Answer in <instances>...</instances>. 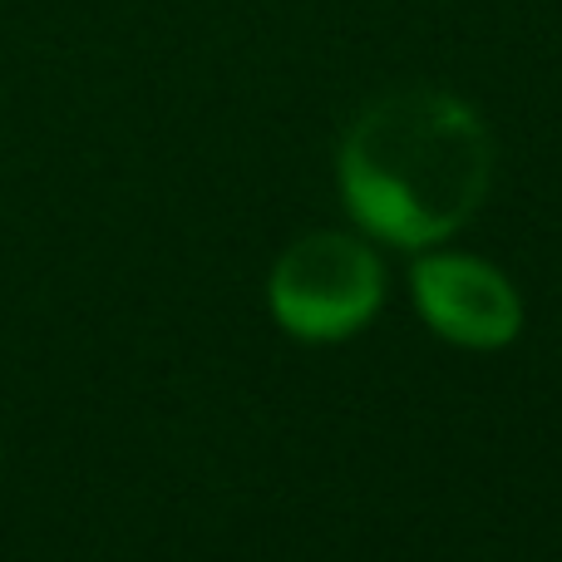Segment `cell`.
Returning a JSON list of instances; mask_svg holds the SVG:
<instances>
[{
    "instance_id": "cell-1",
    "label": "cell",
    "mask_w": 562,
    "mask_h": 562,
    "mask_svg": "<svg viewBox=\"0 0 562 562\" xmlns=\"http://www.w3.org/2000/svg\"><path fill=\"white\" fill-rule=\"evenodd\" d=\"M340 203L400 252L449 243L494 188V138L449 89H400L356 114L336 154Z\"/></svg>"
},
{
    "instance_id": "cell-2",
    "label": "cell",
    "mask_w": 562,
    "mask_h": 562,
    "mask_svg": "<svg viewBox=\"0 0 562 562\" xmlns=\"http://www.w3.org/2000/svg\"><path fill=\"white\" fill-rule=\"evenodd\" d=\"M267 306L286 336L306 346L350 340L385 306V267L350 233H311L277 257Z\"/></svg>"
},
{
    "instance_id": "cell-3",
    "label": "cell",
    "mask_w": 562,
    "mask_h": 562,
    "mask_svg": "<svg viewBox=\"0 0 562 562\" xmlns=\"http://www.w3.org/2000/svg\"><path fill=\"white\" fill-rule=\"evenodd\" d=\"M409 296L419 321L459 350H504L524 330V301L514 281L484 257L429 247L409 267Z\"/></svg>"
}]
</instances>
